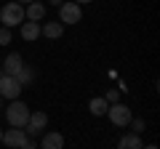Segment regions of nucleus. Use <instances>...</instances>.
Returning <instances> with one entry per match:
<instances>
[{
    "mask_svg": "<svg viewBox=\"0 0 160 149\" xmlns=\"http://www.w3.org/2000/svg\"><path fill=\"white\" fill-rule=\"evenodd\" d=\"M6 120L11 128H24L29 120V107L22 101V99H13L11 104L6 107Z\"/></svg>",
    "mask_w": 160,
    "mask_h": 149,
    "instance_id": "1",
    "label": "nucleus"
},
{
    "mask_svg": "<svg viewBox=\"0 0 160 149\" xmlns=\"http://www.w3.org/2000/svg\"><path fill=\"white\" fill-rule=\"evenodd\" d=\"M0 22H3V27H6V29H13L16 24L22 27V24L27 22V16H24V6H19L16 0L6 3L3 11H0Z\"/></svg>",
    "mask_w": 160,
    "mask_h": 149,
    "instance_id": "2",
    "label": "nucleus"
},
{
    "mask_svg": "<svg viewBox=\"0 0 160 149\" xmlns=\"http://www.w3.org/2000/svg\"><path fill=\"white\" fill-rule=\"evenodd\" d=\"M107 117H109V123H112L115 128H128V123L133 120V115H131V107H126L123 101H118V104H109V109H107Z\"/></svg>",
    "mask_w": 160,
    "mask_h": 149,
    "instance_id": "3",
    "label": "nucleus"
},
{
    "mask_svg": "<svg viewBox=\"0 0 160 149\" xmlns=\"http://www.w3.org/2000/svg\"><path fill=\"white\" fill-rule=\"evenodd\" d=\"M59 22L67 27V24H80L83 22V8L75 3V0H69V3H62L59 6Z\"/></svg>",
    "mask_w": 160,
    "mask_h": 149,
    "instance_id": "4",
    "label": "nucleus"
},
{
    "mask_svg": "<svg viewBox=\"0 0 160 149\" xmlns=\"http://www.w3.org/2000/svg\"><path fill=\"white\" fill-rule=\"evenodd\" d=\"M46 125H48L46 112H29V120H27V125H24V133H27V138H35L38 133H43Z\"/></svg>",
    "mask_w": 160,
    "mask_h": 149,
    "instance_id": "5",
    "label": "nucleus"
},
{
    "mask_svg": "<svg viewBox=\"0 0 160 149\" xmlns=\"http://www.w3.org/2000/svg\"><path fill=\"white\" fill-rule=\"evenodd\" d=\"M22 96V85L16 83V77H8V74H3L0 77V99H8V101H13V99Z\"/></svg>",
    "mask_w": 160,
    "mask_h": 149,
    "instance_id": "6",
    "label": "nucleus"
},
{
    "mask_svg": "<svg viewBox=\"0 0 160 149\" xmlns=\"http://www.w3.org/2000/svg\"><path fill=\"white\" fill-rule=\"evenodd\" d=\"M24 141H27V133H24V128H8V131L3 133V144H6L8 149H22Z\"/></svg>",
    "mask_w": 160,
    "mask_h": 149,
    "instance_id": "7",
    "label": "nucleus"
},
{
    "mask_svg": "<svg viewBox=\"0 0 160 149\" xmlns=\"http://www.w3.org/2000/svg\"><path fill=\"white\" fill-rule=\"evenodd\" d=\"M22 67H24V59L19 56V53H8L0 69H3V74H8V77H16V74L22 72Z\"/></svg>",
    "mask_w": 160,
    "mask_h": 149,
    "instance_id": "8",
    "label": "nucleus"
},
{
    "mask_svg": "<svg viewBox=\"0 0 160 149\" xmlns=\"http://www.w3.org/2000/svg\"><path fill=\"white\" fill-rule=\"evenodd\" d=\"M19 32H22V37H24L27 43H35V40L40 37V24H38V22H24L22 27H19Z\"/></svg>",
    "mask_w": 160,
    "mask_h": 149,
    "instance_id": "9",
    "label": "nucleus"
},
{
    "mask_svg": "<svg viewBox=\"0 0 160 149\" xmlns=\"http://www.w3.org/2000/svg\"><path fill=\"white\" fill-rule=\"evenodd\" d=\"M24 16H27V22H43V16H46V6L38 3V0H32V3L27 6V11H24Z\"/></svg>",
    "mask_w": 160,
    "mask_h": 149,
    "instance_id": "10",
    "label": "nucleus"
},
{
    "mask_svg": "<svg viewBox=\"0 0 160 149\" xmlns=\"http://www.w3.org/2000/svg\"><path fill=\"white\" fill-rule=\"evenodd\" d=\"M40 149H64V136L62 133H46L43 136V144H40Z\"/></svg>",
    "mask_w": 160,
    "mask_h": 149,
    "instance_id": "11",
    "label": "nucleus"
},
{
    "mask_svg": "<svg viewBox=\"0 0 160 149\" xmlns=\"http://www.w3.org/2000/svg\"><path fill=\"white\" fill-rule=\"evenodd\" d=\"M40 35H46V37H51V40H56V37L64 35V24L62 22H48V24L40 27Z\"/></svg>",
    "mask_w": 160,
    "mask_h": 149,
    "instance_id": "12",
    "label": "nucleus"
},
{
    "mask_svg": "<svg viewBox=\"0 0 160 149\" xmlns=\"http://www.w3.org/2000/svg\"><path fill=\"white\" fill-rule=\"evenodd\" d=\"M107 109H109V104L104 101V96H96V99H91V101H88V112H91L93 117L107 115Z\"/></svg>",
    "mask_w": 160,
    "mask_h": 149,
    "instance_id": "13",
    "label": "nucleus"
},
{
    "mask_svg": "<svg viewBox=\"0 0 160 149\" xmlns=\"http://www.w3.org/2000/svg\"><path fill=\"white\" fill-rule=\"evenodd\" d=\"M142 136H136V133H126V136L118 141V149H142Z\"/></svg>",
    "mask_w": 160,
    "mask_h": 149,
    "instance_id": "14",
    "label": "nucleus"
},
{
    "mask_svg": "<svg viewBox=\"0 0 160 149\" xmlns=\"http://www.w3.org/2000/svg\"><path fill=\"white\" fill-rule=\"evenodd\" d=\"M32 80H35V69L24 64V67H22V72L16 74V83H19V85L24 88V85H29V83H32Z\"/></svg>",
    "mask_w": 160,
    "mask_h": 149,
    "instance_id": "15",
    "label": "nucleus"
},
{
    "mask_svg": "<svg viewBox=\"0 0 160 149\" xmlns=\"http://www.w3.org/2000/svg\"><path fill=\"white\" fill-rule=\"evenodd\" d=\"M128 125L133 128V133H136V136H142V133L147 131V123H144V120H139V117H133V120L128 123Z\"/></svg>",
    "mask_w": 160,
    "mask_h": 149,
    "instance_id": "16",
    "label": "nucleus"
},
{
    "mask_svg": "<svg viewBox=\"0 0 160 149\" xmlns=\"http://www.w3.org/2000/svg\"><path fill=\"white\" fill-rule=\"evenodd\" d=\"M104 101H107V104H118V101H120V91H118V88H112V91H107V96H104Z\"/></svg>",
    "mask_w": 160,
    "mask_h": 149,
    "instance_id": "17",
    "label": "nucleus"
},
{
    "mask_svg": "<svg viewBox=\"0 0 160 149\" xmlns=\"http://www.w3.org/2000/svg\"><path fill=\"white\" fill-rule=\"evenodd\" d=\"M8 43H11V29L0 27V46H8Z\"/></svg>",
    "mask_w": 160,
    "mask_h": 149,
    "instance_id": "18",
    "label": "nucleus"
},
{
    "mask_svg": "<svg viewBox=\"0 0 160 149\" xmlns=\"http://www.w3.org/2000/svg\"><path fill=\"white\" fill-rule=\"evenodd\" d=\"M22 149H38V147H35V141H32V138H27V141H24V147Z\"/></svg>",
    "mask_w": 160,
    "mask_h": 149,
    "instance_id": "19",
    "label": "nucleus"
},
{
    "mask_svg": "<svg viewBox=\"0 0 160 149\" xmlns=\"http://www.w3.org/2000/svg\"><path fill=\"white\" fill-rule=\"evenodd\" d=\"M75 3H78V6L83 8V6H86V3H93V0H75Z\"/></svg>",
    "mask_w": 160,
    "mask_h": 149,
    "instance_id": "20",
    "label": "nucleus"
},
{
    "mask_svg": "<svg viewBox=\"0 0 160 149\" xmlns=\"http://www.w3.org/2000/svg\"><path fill=\"white\" fill-rule=\"evenodd\" d=\"M19 6H29V3H32V0H16Z\"/></svg>",
    "mask_w": 160,
    "mask_h": 149,
    "instance_id": "21",
    "label": "nucleus"
},
{
    "mask_svg": "<svg viewBox=\"0 0 160 149\" xmlns=\"http://www.w3.org/2000/svg\"><path fill=\"white\" fill-rule=\"evenodd\" d=\"M48 3H51V6H56V8L62 6V0H48Z\"/></svg>",
    "mask_w": 160,
    "mask_h": 149,
    "instance_id": "22",
    "label": "nucleus"
},
{
    "mask_svg": "<svg viewBox=\"0 0 160 149\" xmlns=\"http://www.w3.org/2000/svg\"><path fill=\"white\" fill-rule=\"evenodd\" d=\"M142 149H158V147H155V144H149V147H142Z\"/></svg>",
    "mask_w": 160,
    "mask_h": 149,
    "instance_id": "23",
    "label": "nucleus"
},
{
    "mask_svg": "<svg viewBox=\"0 0 160 149\" xmlns=\"http://www.w3.org/2000/svg\"><path fill=\"white\" fill-rule=\"evenodd\" d=\"M0 144H3V131H0Z\"/></svg>",
    "mask_w": 160,
    "mask_h": 149,
    "instance_id": "24",
    "label": "nucleus"
},
{
    "mask_svg": "<svg viewBox=\"0 0 160 149\" xmlns=\"http://www.w3.org/2000/svg\"><path fill=\"white\" fill-rule=\"evenodd\" d=\"M0 77H3V69H0Z\"/></svg>",
    "mask_w": 160,
    "mask_h": 149,
    "instance_id": "25",
    "label": "nucleus"
},
{
    "mask_svg": "<svg viewBox=\"0 0 160 149\" xmlns=\"http://www.w3.org/2000/svg\"><path fill=\"white\" fill-rule=\"evenodd\" d=\"M0 107H3V99H0Z\"/></svg>",
    "mask_w": 160,
    "mask_h": 149,
    "instance_id": "26",
    "label": "nucleus"
}]
</instances>
